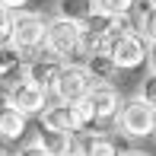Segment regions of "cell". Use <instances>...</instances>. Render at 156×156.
Returning a JSON list of instances; mask_svg holds the SVG:
<instances>
[{"label":"cell","instance_id":"1","mask_svg":"<svg viewBox=\"0 0 156 156\" xmlns=\"http://www.w3.org/2000/svg\"><path fill=\"white\" fill-rule=\"evenodd\" d=\"M124 29H127L124 19L108 16V13H99V10H96L86 23H80V51H86V58H96V54L108 58L115 38H118Z\"/></svg>","mask_w":156,"mask_h":156},{"label":"cell","instance_id":"2","mask_svg":"<svg viewBox=\"0 0 156 156\" xmlns=\"http://www.w3.org/2000/svg\"><path fill=\"white\" fill-rule=\"evenodd\" d=\"M115 118H118V131L127 137H153L156 134V108L140 96L127 99Z\"/></svg>","mask_w":156,"mask_h":156},{"label":"cell","instance_id":"3","mask_svg":"<svg viewBox=\"0 0 156 156\" xmlns=\"http://www.w3.org/2000/svg\"><path fill=\"white\" fill-rule=\"evenodd\" d=\"M45 26L48 23L38 13H23L19 10L16 16H13V32H10V41H6V45L16 54H35L45 45Z\"/></svg>","mask_w":156,"mask_h":156},{"label":"cell","instance_id":"4","mask_svg":"<svg viewBox=\"0 0 156 156\" xmlns=\"http://www.w3.org/2000/svg\"><path fill=\"white\" fill-rule=\"evenodd\" d=\"M45 51L58 61H70L80 51V23H70V19H51L45 26Z\"/></svg>","mask_w":156,"mask_h":156},{"label":"cell","instance_id":"5","mask_svg":"<svg viewBox=\"0 0 156 156\" xmlns=\"http://www.w3.org/2000/svg\"><path fill=\"white\" fill-rule=\"evenodd\" d=\"M93 86H96V76L86 70V64H64L51 93L58 96V102H80L89 96Z\"/></svg>","mask_w":156,"mask_h":156},{"label":"cell","instance_id":"6","mask_svg":"<svg viewBox=\"0 0 156 156\" xmlns=\"http://www.w3.org/2000/svg\"><path fill=\"white\" fill-rule=\"evenodd\" d=\"M108 61L115 70H137L140 64H147V38L137 35L134 29H124L112 45Z\"/></svg>","mask_w":156,"mask_h":156},{"label":"cell","instance_id":"7","mask_svg":"<svg viewBox=\"0 0 156 156\" xmlns=\"http://www.w3.org/2000/svg\"><path fill=\"white\" fill-rule=\"evenodd\" d=\"M41 127L73 137V134H80L83 127H86V121H83L76 102H58V105H48V108L41 112Z\"/></svg>","mask_w":156,"mask_h":156},{"label":"cell","instance_id":"8","mask_svg":"<svg viewBox=\"0 0 156 156\" xmlns=\"http://www.w3.org/2000/svg\"><path fill=\"white\" fill-rule=\"evenodd\" d=\"M67 156H118V144L115 137L102 131H89V134H73L67 147Z\"/></svg>","mask_w":156,"mask_h":156},{"label":"cell","instance_id":"9","mask_svg":"<svg viewBox=\"0 0 156 156\" xmlns=\"http://www.w3.org/2000/svg\"><path fill=\"white\" fill-rule=\"evenodd\" d=\"M6 102H10L13 108H19L26 118H29V115H41V112H45L48 93H45L41 86H35V83L23 80V83H16L13 89H6Z\"/></svg>","mask_w":156,"mask_h":156},{"label":"cell","instance_id":"10","mask_svg":"<svg viewBox=\"0 0 156 156\" xmlns=\"http://www.w3.org/2000/svg\"><path fill=\"white\" fill-rule=\"evenodd\" d=\"M86 102L93 108V121H112L118 115V108H121V96H118V89L112 83H96L89 89Z\"/></svg>","mask_w":156,"mask_h":156},{"label":"cell","instance_id":"11","mask_svg":"<svg viewBox=\"0 0 156 156\" xmlns=\"http://www.w3.org/2000/svg\"><path fill=\"white\" fill-rule=\"evenodd\" d=\"M61 67H64V61L51 58V54H45V58H32V61H26V80L35 83V86H41L45 93H51V89H54V80H58V73H61Z\"/></svg>","mask_w":156,"mask_h":156},{"label":"cell","instance_id":"12","mask_svg":"<svg viewBox=\"0 0 156 156\" xmlns=\"http://www.w3.org/2000/svg\"><path fill=\"white\" fill-rule=\"evenodd\" d=\"M23 80H26V58L16 54L13 48H0V86L13 89Z\"/></svg>","mask_w":156,"mask_h":156},{"label":"cell","instance_id":"13","mask_svg":"<svg viewBox=\"0 0 156 156\" xmlns=\"http://www.w3.org/2000/svg\"><path fill=\"white\" fill-rule=\"evenodd\" d=\"M26 134V115L13 108L6 99H0V137L3 140H19Z\"/></svg>","mask_w":156,"mask_h":156},{"label":"cell","instance_id":"14","mask_svg":"<svg viewBox=\"0 0 156 156\" xmlns=\"http://www.w3.org/2000/svg\"><path fill=\"white\" fill-rule=\"evenodd\" d=\"M134 13H137L134 32L144 35L147 41H156V3H150V0H137V3H134Z\"/></svg>","mask_w":156,"mask_h":156},{"label":"cell","instance_id":"15","mask_svg":"<svg viewBox=\"0 0 156 156\" xmlns=\"http://www.w3.org/2000/svg\"><path fill=\"white\" fill-rule=\"evenodd\" d=\"M96 10V0H58V16L70 23H86Z\"/></svg>","mask_w":156,"mask_h":156},{"label":"cell","instance_id":"16","mask_svg":"<svg viewBox=\"0 0 156 156\" xmlns=\"http://www.w3.org/2000/svg\"><path fill=\"white\" fill-rule=\"evenodd\" d=\"M38 144L45 147L51 156H64V153H67V147H70V134H58V131H45V127H41Z\"/></svg>","mask_w":156,"mask_h":156},{"label":"cell","instance_id":"17","mask_svg":"<svg viewBox=\"0 0 156 156\" xmlns=\"http://www.w3.org/2000/svg\"><path fill=\"white\" fill-rule=\"evenodd\" d=\"M134 3L137 0H96L99 13H108V16H118V19H127L134 13Z\"/></svg>","mask_w":156,"mask_h":156},{"label":"cell","instance_id":"18","mask_svg":"<svg viewBox=\"0 0 156 156\" xmlns=\"http://www.w3.org/2000/svg\"><path fill=\"white\" fill-rule=\"evenodd\" d=\"M86 70H89V73L96 76V80H102V83H108V80H112V73H118V70L112 67V61H108V58H102V54H96V58H89Z\"/></svg>","mask_w":156,"mask_h":156},{"label":"cell","instance_id":"19","mask_svg":"<svg viewBox=\"0 0 156 156\" xmlns=\"http://www.w3.org/2000/svg\"><path fill=\"white\" fill-rule=\"evenodd\" d=\"M10 32H13V10L0 6V45L10 41Z\"/></svg>","mask_w":156,"mask_h":156},{"label":"cell","instance_id":"20","mask_svg":"<svg viewBox=\"0 0 156 156\" xmlns=\"http://www.w3.org/2000/svg\"><path fill=\"white\" fill-rule=\"evenodd\" d=\"M140 99H147V102L156 108V73H150L144 80V86H140Z\"/></svg>","mask_w":156,"mask_h":156},{"label":"cell","instance_id":"21","mask_svg":"<svg viewBox=\"0 0 156 156\" xmlns=\"http://www.w3.org/2000/svg\"><path fill=\"white\" fill-rule=\"evenodd\" d=\"M16 156H51V153H48L45 147L38 144V140H29L26 147H19V153H16Z\"/></svg>","mask_w":156,"mask_h":156},{"label":"cell","instance_id":"22","mask_svg":"<svg viewBox=\"0 0 156 156\" xmlns=\"http://www.w3.org/2000/svg\"><path fill=\"white\" fill-rule=\"evenodd\" d=\"M147 67H150V73H156V41L147 45Z\"/></svg>","mask_w":156,"mask_h":156},{"label":"cell","instance_id":"23","mask_svg":"<svg viewBox=\"0 0 156 156\" xmlns=\"http://www.w3.org/2000/svg\"><path fill=\"white\" fill-rule=\"evenodd\" d=\"M26 3L29 0H0V6H6V10H23Z\"/></svg>","mask_w":156,"mask_h":156},{"label":"cell","instance_id":"24","mask_svg":"<svg viewBox=\"0 0 156 156\" xmlns=\"http://www.w3.org/2000/svg\"><path fill=\"white\" fill-rule=\"evenodd\" d=\"M118 156H147L144 150H127V153H118Z\"/></svg>","mask_w":156,"mask_h":156},{"label":"cell","instance_id":"25","mask_svg":"<svg viewBox=\"0 0 156 156\" xmlns=\"http://www.w3.org/2000/svg\"><path fill=\"white\" fill-rule=\"evenodd\" d=\"M0 156H10V153H6V150H0Z\"/></svg>","mask_w":156,"mask_h":156},{"label":"cell","instance_id":"26","mask_svg":"<svg viewBox=\"0 0 156 156\" xmlns=\"http://www.w3.org/2000/svg\"><path fill=\"white\" fill-rule=\"evenodd\" d=\"M64 156H67V153H64Z\"/></svg>","mask_w":156,"mask_h":156}]
</instances>
